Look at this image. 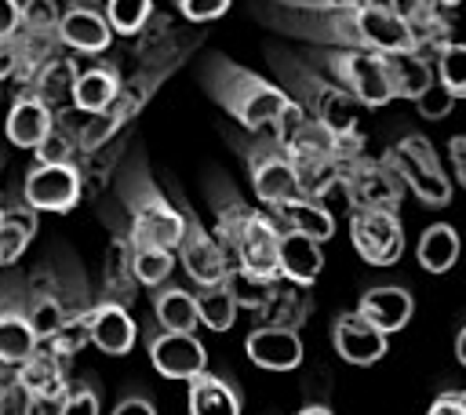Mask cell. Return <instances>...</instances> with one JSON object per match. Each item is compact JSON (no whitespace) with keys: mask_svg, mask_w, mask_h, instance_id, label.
<instances>
[{"mask_svg":"<svg viewBox=\"0 0 466 415\" xmlns=\"http://www.w3.org/2000/svg\"><path fill=\"white\" fill-rule=\"evenodd\" d=\"M266 25L291 40H306L313 47H357V51H422L411 25H404L386 4L371 0L360 7L335 11H288L269 7L258 11Z\"/></svg>","mask_w":466,"mask_h":415,"instance_id":"obj_1","label":"cell"},{"mask_svg":"<svg viewBox=\"0 0 466 415\" xmlns=\"http://www.w3.org/2000/svg\"><path fill=\"white\" fill-rule=\"evenodd\" d=\"M208 200H211L215 226H218L215 240L222 244L229 269L237 262V269L258 280H277V222L269 218V211L244 204L240 193L222 175H211Z\"/></svg>","mask_w":466,"mask_h":415,"instance_id":"obj_2","label":"cell"},{"mask_svg":"<svg viewBox=\"0 0 466 415\" xmlns=\"http://www.w3.org/2000/svg\"><path fill=\"white\" fill-rule=\"evenodd\" d=\"M200 87L226 116H233L251 135H269V127L284 113V106L291 102L273 80L233 62L222 51H215L200 62Z\"/></svg>","mask_w":466,"mask_h":415,"instance_id":"obj_3","label":"cell"},{"mask_svg":"<svg viewBox=\"0 0 466 415\" xmlns=\"http://www.w3.org/2000/svg\"><path fill=\"white\" fill-rule=\"evenodd\" d=\"M269 66L277 73V87L299 106L306 109L320 127H328L331 135H353L357 120H360V102L350 98L339 84H331L324 73H317L302 55L295 51H269Z\"/></svg>","mask_w":466,"mask_h":415,"instance_id":"obj_4","label":"cell"},{"mask_svg":"<svg viewBox=\"0 0 466 415\" xmlns=\"http://www.w3.org/2000/svg\"><path fill=\"white\" fill-rule=\"evenodd\" d=\"M116 197H120V204L127 211V237L131 240H146V244H160V248L175 251L178 233H182V211L149 178V167H146L142 153H135L120 167Z\"/></svg>","mask_w":466,"mask_h":415,"instance_id":"obj_5","label":"cell"},{"mask_svg":"<svg viewBox=\"0 0 466 415\" xmlns=\"http://www.w3.org/2000/svg\"><path fill=\"white\" fill-rule=\"evenodd\" d=\"M302 58L324 73L331 84H339L350 98H357L364 109H379L393 102L390 73L382 62V51H357V47H306Z\"/></svg>","mask_w":466,"mask_h":415,"instance_id":"obj_6","label":"cell"},{"mask_svg":"<svg viewBox=\"0 0 466 415\" xmlns=\"http://www.w3.org/2000/svg\"><path fill=\"white\" fill-rule=\"evenodd\" d=\"M382 160L400 178V186L411 189L426 208H444L451 200V189H455L451 175L444 171V164H441V157H437V149L430 146L426 135L408 131L404 138H397L382 153Z\"/></svg>","mask_w":466,"mask_h":415,"instance_id":"obj_7","label":"cell"},{"mask_svg":"<svg viewBox=\"0 0 466 415\" xmlns=\"http://www.w3.org/2000/svg\"><path fill=\"white\" fill-rule=\"evenodd\" d=\"M233 146H237V153H240L244 164H248V178H251V189H255L258 204L273 208V204H284V200L299 197L291 160H288V153H284L269 135L237 138Z\"/></svg>","mask_w":466,"mask_h":415,"instance_id":"obj_8","label":"cell"},{"mask_svg":"<svg viewBox=\"0 0 466 415\" xmlns=\"http://www.w3.org/2000/svg\"><path fill=\"white\" fill-rule=\"evenodd\" d=\"M350 240L368 266H393L404 251V226L386 208H350Z\"/></svg>","mask_w":466,"mask_h":415,"instance_id":"obj_9","label":"cell"},{"mask_svg":"<svg viewBox=\"0 0 466 415\" xmlns=\"http://www.w3.org/2000/svg\"><path fill=\"white\" fill-rule=\"evenodd\" d=\"M80 193H84V175L80 167L69 160V164H33L22 178V200L33 208V211H73L80 204Z\"/></svg>","mask_w":466,"mask_h":415,"instance_id":"obj_10","label":"cell"},{"mask_svg":"<svg viewBox=\"0 0 466 415\" xmlns=\"http://www.w3.org/2000/svg\"><path fill=\"white\" fill-rule=\"evenodd\" d=\"M178 211H182V233H178L175 255H178V262L186 266V273H189L197 284L226 280L229 258H226L222 244L215 240V233L204 229V222L197 218V211H193L186 200H178Z\"/></svg>","mask_w":466,"mask_h":415,"instance_id":"obj_11","label":"cell"},{"mask_svg":"<svg viewBox=\"0 0 466 415\" xmlns=\"http://www.w3.org/2000/svg\"><path fill=\"white\" fill-rule=\"evenodd\" d=\"M164 73L167 69H160V73H153L149 80L146 76H138L135 84H120V91L113 95V102L106 106V109H98V113H91V116H84V124H80V131H76V149H84V153H91V149H98L116 127H124L131 116H135V109L142 106V98H149L153 95V87L164 80Z\"/></svg>","mask_w":466,"mask_h":415,"instance_id":"obj_12","label":"cell"},{"mask_svg":"<svg viewBox=\"0 0 466 415\" xmlns=\"http://www.w3.org/2000/svg\"><path fill=\"white\" fill-rule=\"evenodd\" d=\"M36 335L25 313V280L18 273L0 277V364H18L36 349Z\"/></svg>","mask_w":466,"mask_h":415,"instance_id":"obj_13","label":"cell"},{"mask_svg":"<svg viewBox=\"0 0 466 415\" xmlns=\"http://www.w3.org/2000/svg\"><path fill=\"white\" fill-rule=\"evenodd\" d=\"M339 189L350 197V208H386V211H397V204L404 197L400 178L390 171V164L382 157L379 160L360 157L346 171V178L339 182Z\"/></svg>","mask_w":466,"mask_h":415,"instance_id":"obj_14","label":"cell"},{"mask_svg":"<svg viewBox=\"0 0 466 415\" xmlns=\"http://www.w3.org/2000/svg\"><path fill=\"white\" fill-rule=\"evenodd\" d=\"M146 349H149V364L167 379H193L197 371L208 368V349L193 331L149 328Z\"/></svg>","mask_w":466,"mask_h":415,"instance_id":"obj_15","label":"cell"},{"mask_svg":"<svg viewBox=\"0 0 466 415\" xmlns=\"http://www.w3.org/2000/svg\"><path fill=\"white\" fill-rule=\"evenodd\" d=\"M58 44L76 55H102L113 44V29L95 4H69L58 15Z\"/></svg>","mask_w":466,"mask_h":415,"instance_id":"obj_16","label":"cell"},{"mask_svg":"<svg viewBox=\"0 0 466 415\" xmlns=\"http://www.w3.org/2000/svg\"><path fill=\"white\" fill-rule=\"evenodd\" d=\"M135 339H138V328H135V317L127 306L109 302V299L91 302V317H87V342L91 346H98L109 357H124V353H131Z\"/></svg>","mask_w":466,"mask_h":415,"instance_id":"obj_17","label":"cell"},{"mask_svg":"<svg viewBox=\"0 0 466 415\" xmlns=\"http://www.w3.org/2000/svg\"><path fill=\"white\" fill-rule=\"evenodd\" d=\"M331 342H335V353L357 368H368L375 360L386 357V335L364 320L357 309L353 313H342L335 324H331Z\"/></svg>","mask_w":466,"mask_h":415,"instance_id":"obj_18","label":"cell"},{"mask_svg":"<svg viewBox=\"0 0 466 415\" xmlns=\"http://www.w3.org/2000/svg\"><path fill=\"white\" fill-rule=\"evenodd\" d=\"M244 353L255 368H266V371H291L302 364V339L299 331L291 328H255L248 339H244Z\"/></svg>","mask_w":466,"mask_h":415,"instance_id":"obj_19","label":"cell"},{"mask_svg":"<svg viewBox=\"0 0 466 415\" xmlns=\"http://www.w3.org/2000/svg\"><path fill=\"white\" fill-rule=\"evenodd\" d=\"M288 160H291V171H295L299 197H309V200H324L331 189H339L346 171L357 164V160L339 157V153H299V157H288Z\"/></svg>","mask_w":466,"mask_h":415,"instance_id":"obj_20","label":"cell"},{"mask_svg":"<svg viewBox=\"0 0 466 415\" xmlns=\"http://www.w3.org/2000/svg\"><path fill=\"white\" fill-rule=\"evenodd\" d=\"M324 269V251L317 240L291 233V229H277V277L309 288Z\"/></svg>","mask_w":466,"mask_h":415,"instance_id":"obj_21","label":"cell"},{"mask_svg":"<svg viewBox=\"0 0 466 415\" xmlns=\"http://www.w3.org/2000/svg\"><path fill=\"white\" fill-rule=\"evenodd\" d=\"M357 313L364 320H371L382 335H393L400 328H408L411 313H415V299L408 288L400 284H382V288H368L357 302Z\"/></svg>","mask_w":466,"mask_h":415,"instance_id":"obj_22","label":"cell"},{"mask_svg":"<svg viewBox=\"0 0 466 415\" xmlns=\"http://www.w3.org/2000/svg\"><path fill=\"white\" fill-rule=\"evenodd\" d=\"M76 58L73 55H66V51H55L51 58H44L33 73H29V80L18 87V91H29V95H36L44 106H51V109H62L66 102H69V95H73V80H76Z\"/></svg>","mask_w":466,"mask_h":415,"instance_id":"obj_23","label":"cell"},{"mask_svg":"<svg viewBox=\"0 0 466 415\" xmlns=\"http://www.w3.org/2000/svg\"><path fill=\"white\" fill-rule=\"evenodd\" d=\"M266 211H269V218L277 222V229L302 233V237H309V240H317V244L331 240V233H335V218H331V211L324 208V200L291 197V200L273 204V208H266Z\"/></svg>","mask_w":466,"mask_h":415,"instance_id":"obj_24","label":"cell"},{"mask_svg":"<svg viewBox=\"0 0 466 415\" xmlns=\"http://www.w3.org/2000/svg\"><path fill=\"white\" fill-rule=\"evenodd\" d=\"M189 382V415H240L244 393L229 375L215 371H197Z\"/></svg>","mask_w":466,"mask_h":415,"instance_id":"obj_25","label":"cell"},{"mask_svg":"<svg viewBox=\"0 0 466 415\" xmlns=\"http://www.w3.org/2000/svg\"><path fill=\"white\" fill-rule=\"evenodd\" d=\"M51 120H55V109H51V106H44V102H40L36 95H29V91H18L15 102H11V109H7L4 135H7V142L18 146V149H36L40 138L47 135Z\"/></svg>","mask_w":466,"mask_h":415,"instance_id":"obj_26","label":"cell"},{"mask_svg":"<svg viewBox=\"0 0 466 415\" xmlns=\"http://www.w3.org/2000/svg\"><path fill=\"white\" fill-rule=\"evenodd\" d=\"M135 269H131V240L127 229H113L109 244H106V258H102V299L131 306L135 299Z\"/></svg>","mask_w":466,"mask_h":415,"instance_id":"obj_27","label":"cell"},{"mask_svg":"<svg viewBox=\"0 0 466 415\" xmlns=\"http://www.w3.org/2000/svg\"><path fill=\"white\" fill-rule=\"evenodd\" d=\"M25 313L36 342H47L62 324V288L58 280H47V273H36L25 280Z\"/></svg>","mask_w":466,"mask_h":415,"instance_id":"obj_28","label":"cell"},{"mask_svg":"<svg viewBox=\"0 0 466 415\" xmlns=\"http://www.w3.org/2000/svg\"><path fill=\"white\" fill-rule=\"evenodd\" d=\"M116 91H120V73H116V66H109V62H91V66L76 69L69 102H73V109H80V113L91 116V113L106 109Z\"/></svg>","mask_w":466,"mask_h":415,"instance_id":"obj_29","label":"cell"},{"mask_svg":"<svg viewBox=\"0 0 466 415\" xmlns=\"http://www.w3.org/2000/svg\"><path fill=\"white\" fill-rule=\"evenodd\" d=\"M36 215L40 211H33L25 200L0 204V269H11L36 237Z\"/></svg>","mask_w":466,"mask_h":415,"instance_id":"obj_30","label":"cell"},{"mask_svg":"<svg viewBox=\"0 0 466 415\" xmlns=\"http://www.w3.org/2000/svg\"><path fill=\"white\" fill-rule=\"evenodd\" d=\"M149 306H153L157 328H164V331H197L200 328L193 291H186L178 284H167V280L157 284L153 295H149Z\"/></svg>","mask_w":466,"mask_h":415,"instance_id":"obj_31","label":"cell"},{"mask_svg":"<svg viewBox=\"0 0 466 415\" xmlns=\"http://www.w3.org/2000/svg\"><path fill=\"white\" fill-rule=\"evenodd\" d=\"M382 62H386V73H390L393 98L415 102L419 91L433 80V66L426 58V51H386Z\"/></svg>","mask_w":466,"mask_h":415,"instance_id":"obj_32","label":"cell"},{"mask_svg":"<svg viewBox=\"0 0 466 415\" xmlns=\"http://www.w3.org/2000/svg\"><path fill=\"white\" fill-rule=\"evenodd\" d=\"M15 382H18L25 393L62 386V382H69V379H66V357H58L47 342H40L25 360L15 364Z\"/></svg>","mask_w":466,"mask_h":415,"instance_id":"obj_33","label":"cell"},{"mask_svg":"<svg viewBox=\"0 0 466 415\" xmlns=\"http://www.w3.org/2000/svg\"><path fill=\"white\" fill-rule=\"evenodd\" d=\"M415 258H419V266L426 273H448L455 266V258H459V233H455V226H448V222L426 226L419 244H415Z\"/></svg>","mask_w":466,"mask_h":415,"instance_id":"obj_34","label":"cell"},{"mask_svg":"<svg viewBox=\"0 0 466 415\" xmlns=\"http://www.w3.org/2000/svg\"><path fill=\"white\" fill-rule=\"evenodd\" d=\"M193 302H197V320L208 328V331H226L233 328L237 320V295L226 280H215V284H197L193 291Z\"/></svg>","mask_w":466,"mask_h":415,"instance_id":"obj_35","label":"cell"},{"mask_svg":"<svg viewBox=\"0 0 466 415\" xmlns=\"http://www.w3.org/2000/svg\"><path fill=\"white\" fill-rule=\"evenodd\" d=\"M131 240V237H127ZM131 269H135V280L146 284V288H157L171 277L175 269V251L171 248H160V244H146V240H131Z\"/></svg>","mask_w":466,"mask_h":415,"instance_id":"obj_36","label":"cell"},{"mask_svg":"<svg viewBox=\"0 0 466 415\" xmlns=\"http://www.w3.org/2000/svg\"><path fill=\"white\" fill-rule=\"evenodd\" d=\"M76 124H69L66 120V113L62 116H55L51 120V127H47V135L40 138V146L33 149V157L40 160V164H69L73 160V153H76Z\"/></svg>","mask_w":466,"mask_h":415,"instance_id":"obj_37","label":"cell"},{"mask_svg":"<svg viewBox=\"0 0 466 415\" xmlns=\"http://www.w3.org/2000/svg\"><path fill=\"white\" fill-rule=\"evenodd\" d=\"M437 84L448 87L455 98H466V47L459 40H444L437 51Z\"/></svg>","mask_w":466,"mask_h":415,"instance_id":"obj_38","label":"cell"},{"mask_svg":"<svg viewBox=\"0 0 466 415\" xmlns=\"http://www.w3.org/2000/svg\"><path fill=\"white\" fill-rule=\"evenodd\" d=\"M102 15H106V22H109L113 33L135 36L149 22V15H153V0H106Z\"/></svg>","mask_w":466,"mask_h":415,"instance_id":"obj_39","label":"cell"},{"mask_svg":"<svg viewBox=\"0 0 466 415\" xmlns=\"http://www.w3.org/2000/svg\"><path fill=\"white\" fill-rule=\"evenodd\" d=\"M455 95L448 91V87H441L437 80H430L422 91H419V98L411 102L415 109H419V116H426V120H444L451 109H455Z\"/></svg>","mask_w":466,"mask_h":415,"instance_id":"obj_40","label":"cell"},{"mask_svg":"<svg viewBox=\"0 0 466 415\" xmlns=\"http://www.w3.org/2000/svg\"><path fill=\"white\" fill-rule=\"evenodd\" d=\"M62 415H102V397H98V386H95L91 379L69 382V393H66Z\"/></svg>","mask_w":466,"mask_h":415,"instance_id":"obj_41","label":"cell"},{"mask_svg":"<svg viewBox=\"0 0 466 415\" xmlns=\"http://www.w3.org/2000/svg\"><path fill=\"white\" fill-rule=\"evenodd\" d=\"M66 393H69V382L51 386V390H33V393H25V415H62Z\"/></svg>","mask_w":466,"mask_h":415,"instance_id":"obj_42","label":"cell"},{"mask_svg":"<svg viewBox=\"0 0 466 415\" xmlns=\"http://www.w3.org/2000/svg\"><path fill=\"white\" fill-rule=\"evenodd\" d=\"M233 0H178V11L189 18V22H215L229 11Z\"/></svg>","mask_w":466,"mask_h":415,"instance_id":"obj_43","label":"cell"},{"mask_svg":"<svg viewBox=\"0 0 466 415\" xmlns=\"http://www.w3.org/2000/svg\"><path fill=\"white\" fill-rule=\"evenodd\" d=\"M18 69H22V44L15 33H7L0 36V80L18 76Z\"/></svg>","mask_w":466,"mask_h":415,"instance_id":"obj_44","label":"cell"},{"mask_svg":"<svg viewBox=\"0 0 466 415\" xmlns=\"http://www.w3.org/2000/svg\"><path fill=\"white\" fill-rule=\"evenodd\" d=\"M273 7H288V11H335V7H360L371 0H269Z\"/></svg>","mask_w":466,"mask_h":415,"instance_id":"obj_45","label":"cell"},{"mask_svg":"<svg viewBox=\"0 0 466 415\" xmlns=\"http://www.w3.org/2000/svg\"><path fill=\"white\" fill-rule=\"evenodd\" d=\"M426 415H466V393L462 390H444L433 397Z\"/></svg>","mask_w":466,"mask_h":415,"instance_id":"obj_46","label":"cell"},{"mask_svg":"<svg viewBox=\"0 0 466 415\" xmlns=\"http://www.w3.org/2000/svg\"><path fill=\"white\" fill-rule=\"evenodd\" d=\"M109 415H157V408H153V400L142 397V393H124Z\"/></svg>","mask_w":466,"mask_h":415,"instance_id":"obj_47","label":"cell"},{"mask_svg":"<svg viewBox=\"0 0 466 415\" xmlns=\"http://www.w3.org/2000/svg\"><path fill=\"white\" fill-rule=\"evenodd\" d=\"M0 415H25V390L18 382H11L7 393L0 397Z\"/></svg>","mask_w":466,"mask_h":415,"instance_id":"obj_48","label":"cell"},{"mask_svg":"<svg viewBox=\"0 0 466 415\" xmlns=\"http://www.w3.org/2000/svg\"><path fill=\"white\" fill-rule=\"evenodd\" d=\"M22 18V0H0V36L15 33Z\"/></svg>","mask_w":466,"mask_h":415,"instance_id":"obj_49","label":"cell"},{"mask_svg":"<svg viewBox=\"0 0 466 415\" xmlns=\"http://www.w3.org/2000/svg\"><path fill=\"white\" fill-rule=\"evenodd\" d=\"M448 146H451V171H455L451 178H455V182H466V138L455 135Z\"/></svg>","mask_w":466,"mask_h":415,"instance_id":"obj_50","label":"cell"},{"mask_svg":"<svg viewBox=\"0 0 466 415\" xmlns=\"http://www.w3.org/2000/svg\"><path fill=\"white\" fill-rule=\"evenodd\" d=\"M11 382H15V368H11V364H0V397L7 393Z\"/></svg>","mask_w":466,"mask_h":415,"instance_id":"obj_51","label":"cell"},{"mask_svg":"<svg viewBox=\"0 0 466 415\" xmlns=\"http://www.w3.org/2000/svg\"><path fill=\"white\" fill-rule=\"evenodd\" d=\"M295 415H335L328 404H306V408H299Z\"/></svg>","mask_w":466,"mask_h":415,"instance_id":"obj_52","label":"cell"},{"mask_svg":"<svg viewBox=\"0 0 466 415\" xmlns=\"http://www.w3.org/2000/svg\"><path fill=\"white\" fill-rule=\"evenodd\" d=\"M455 357H459V364H466V328H459V339H455Z\"/></svg>","mask_w":466,"mask_h":415,"instance_id":"obj_53","label":"cell"},{"mask_svg":"<svg viewBox=\"0 0 466 415\" xmlns=\"http://www.w3.org/2000/svg\"><path fill=\"white\" fill-rule=\"evenodd\" d=\"M433 4H437V7H448V11H451V7L459 4V0H433Z\"/></svg>","mask_w":466,"mask_h":415,"instance_id":"obj_54","label":"cell"},{"mask_svg":"<svg viewBox=\"0 0 466 415\" xmlns=\"http://www.w3.org/2000/svg\"><path fill=\"white\" fill-rule=\"evenodd\" d=\"M84 4H95V0H84Z\"/></svg>","mask_w":466,"mask_h":415,"instance_id":"obj_55","label":"cell"},{"mask_svg":"<svg viewBox=\"0 0 466 415\" xmlns=\"http://www.w3.org/2000/svg\"><path fill=\"white\" fill-rule=\"evenodd\" d=\"M0 164H4V157H0Z\"/></svg>","mask_w":466,"mask_h":415,"instance_id":"obj_56","label":"cell"}]
</instances>
